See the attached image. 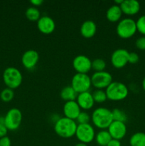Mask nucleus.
<instances>
[{
	"mask_svg": "<svg viewBox=\"0 0 145 146\" xmlns=\"http://www.w3.org/2000/svg\"><path fill=\"white\" fill-rule=\"evenodd\" d=\"M139 61V56L136 53L130 52L129 53V57H128V63L131 64H135L138 63Z\"/></svg>",
	"mask_w": 145,
	"mask_h": 146,
	"instance_id": "31",
	"label": "nucleus"
},
{
	"mask_svg": "<svg viewBox=\"0 0 145 146\" xmlns=\"http://www.w3.org/2000/svg\"><path fill=\"white\" fill-rule=\"evenodd\" d=\"M106 68V62L102 58H96L92 61V69L95 72L105 71Z\"/></svg>",
	"mask_w": 145,
	"mask_h": 146,
	"instance_id": "27",
	"label": "nucleus"
},
{
	"mask_svg": "<svg viewBox=\"0 0 145 146\" xmlns=\"http://www.w3.org/2000/svg\"><path fill=\"white\" fill-rule=\"evenodd\" d=\"M75 146H88V145H87L86 143H83L80 142L78 143H77Z\"/></svg>",
	"mask_w": 145,
	"mask_h": 146,
	"instance_id": "37",
	"label": "nucleus"
},
{
	"mask_svg": "<svg viewBox=\"0 0 145 146\" xmlns=\"http://www.w3.org/2000/svg\"><path fill=\"white\" fill-rule=\"evenodd\" d=\"M76 102L78 103L80 109L84 110V111L91 109L95 104L93 97L90 91L78 94L76 98Z\"/></svg>",
	"mask_w": 145,
	"mask_h": 146,
	"instance_id": "16",
	"label": "nucleus"
},
{
	"mask_svg": "<svg viewBox=\"0 0 145 146\" xmlns=\"http://www.w3.org/2000/svg\"><path fill=\"white\" fill-rule=\"evenodd\" d=\"M60 96L63 101H65V102H68V101H76L78 94L71 86H68L64 87L61 90Z\"/></svg>",
	"mask_w": 145,
	"mask_h": 146,
	"instance_id": "20",
	"label": "nucleus"
},
{
	"mask_svg": "<svg viewBox=\"0 0 145 146\" xmlns=\"http://www.w3.org/2000/svg\"><path fill=\"white\" fill-rule=\"evenodd\" d=\"M130 146H145V133L137 132L134 133L129 139Z\"/></svg>",
	"mask_w": 145,
	"mask_h": 146,
	"instance_id": "22",
	"label": "nucleus"
},
{
	"mask_svg": "<svg viewBox=\"0 0 145 146\" xmlns=\"http://www.w3.org/2000/svg\"><path fill=\"white\" fill-rule=\"evenodd\" d=\"M11 139L8 136H4L0 138V146H11Z\"/></svg>",
	"mask_w": 145,
	"mask_h": 146,
	"instance_id": "32",
	"label": "nucleus"
},
{
	"mask_svg": "<svg viewBox=\"0 0 145 146\" xmlns=\"http://www.w3.org/2000/svg\"><path fill=\"white\" fill-rule=\"evenodd\" d=\"M91 121L96 128L101 130L107 129L113 121L112 111L105 107H99L92 112Z\"/></svg>",
	"mask_w": 145,
	"mask_h": 146,
	"instance_id": "2",
	"label": "nucleus"
},
{
	"mask_svg": "<svg viewBox=\"0 0 145 146\" xmlns=\"http://www.w3.org/2000/svg\"><path fill=\"white\" fill-rule=\"evenodd\" d=\"M97 32V25L92 20H87L80 27V34L86 38H90L95 35Z\"/></svg>",
	"mask_w": 145,
	"mask_h": 146,
	"instance_id": "18",
	"label": "nucleus"
},
{
	"mask_svg": "<svg viewBox=\"0 0 145 146\" xmlns=\"http://www.w3.org/2000/svg\"><path fill=\"white\" fill-rule=\"evenodd\" d=\"M25 15L26 17L31 21H38V19L41 18V12L38 9L35 7H28L26 10Z\"/></svg>",
	"mask_w": 145,
	"mask_h": 146,
	"instance_id": "23",
	"label": "nucleus"
},
{
	"mask_svg": "<svg viewBox=\"0 0 145 146\" xmlns=\"http://www.w3.org/2000/svg\"><path fill=\"white\" fill-rule=\"evenodd\" d=\"M112 117H113V121H119V122L125 123L127 120V115L122 110L119 108H115L112 111Z\"/></svg>",
	"mask_w": 145,
	"mask_h": 146,
	"instance_id": "25",
	"label": "nucleus"
},
{
	"mask_svg": "<svg viewBox=\"0 0 145 146\" xmlns=\"http://www.w3.org/2000/svg\"><path fill=\"white\" fill-rule=\"evenodd\" d=\"M136 21L131 18H125L120 20L116 27L117 34L123 39L131 38L136 34Z\"/></svg>",
	"mask_w": 145,
	"mask_h": 146,
	"instance_id": "5",
	"label": "nucleus"
},
{
	"mask_svg": "<svg viewBox=\"0 0 145 146\" xmlns=\"http://www.w3.org/2000/svg\"><path fill=\"white\" fill-rule=\"evenodd\" d=\"M91 83L96 89H103L107 88L109 84L112 82V76L107 71H100L95 72L92 75Z\"/></svg>",
	"mask_w": 145,
	"mask_h": 146,
	"instance_id": "9",
	"label": "nucleus"
},
{
	"mask_svg": "<svg viewBox=\"0 0 145 146\" xmlns=\"http://www.w3.org/2000/svg\"><path fill=\"white\" fill-rule=\"evenodd\" d=\"M129 53L125 48H118L114 51L110 58L112 65L118 69L124 68L128 64Z\"/></svg>",
	"mask_w": 145,
	"mask_h": 146,
	"instance_id": "11",
	"label": "nucleus"
},
{
	"mask_svg": "<svg viewBox=\"0 0 145 146\" xmlns=\"http://www.w3.org/2000/svg\"><path fill=\"white\" fill-rule=\"evenodd\" d=\"M135 46L138 49L145 51V36L139 37L135 41Z\"/></svg>",
	"mask_w": 145,
	"mask_h": 146,
	"instance_id": "30",
	"label": "nucleus"
},
{
	"mask_svg": "<svg viewBox=\"0 0 145 146\" xmlns=\"http://www.w3.org/2000/svg\"><path fill=\"white\" fill-rule=\"evenodd\" d=\"M72 67L78 74H86L92 69V61L85 55H78L72 60Z\"/></svg>",
	"mask_w": 145,
	"mask_h": 146,
	"instance_id": "10",
	"label": "nucleus"
},
{
	"mask_svg": "<svg viewBox=\"0 0 145 146\" xmlns=\"http://www.w3.org/2000/svg\"><path fill=\"white\" fill-rule=\"evenodd\" d=\"M107 146H121V143L120 141H118V140L115 139H112L109 142V143L107 144Z\"/></svg>",
	"mask_w": 145,
	"mask_h": 146,
	"instance_id": "34",
	"label": "nucleus"
},
{
	"mask_svg": "<svg viewBox=\"0 0 145 146\" xmlns=\"http://www.w3.org/2000/svg\"><path fill=\"white\" fill-rule=\"evenodd\" d=\"M75 136L80 143H90L95 138V131L93 126L90 123L79 124L77 127Z\"/></svg>",
	"mask_w": 145,
	"mask_h": 146,
	"instance_id": "8",
	"label": "nucleus"
},
{
	"mask_svg": "<svg viewBox=\"0 0 145 146\" xmlns=\"http://www.w3.org/2000/svg\"><path fill=\"white\" fill-rule=\"evenodd\" d=\"M7 132H8V129L5 126V125L0 123V138L7 136Z\"/></svg>",
	"mask_w": 145,
	"mask_h": 146,
	"instance_id": "33",
	"label": "nucleus"
},
{
	"mask_svg": "<svg viewBox=\"0 0 145 146\" xmlns=\"http://www.w3.org/2000/svg\"><path fill=\"white\" fill-rule=\"evenodd\" d=\"M92 95L93 97L94 101L97 104H102V103L105 102L106 100L107 99L106 92L102 89L95 90Z\"/></svg>",
	"mask_w": 145,
	"mask_h": 146,
	"instance_id": "24",
	"label": "nucleus"
},
{
	"mask_svg": "<svg viewBox=\"0 0 145 146\" xmlns=\"http://www.w3.org/2000/svg\"><path fill=\"white\" fill-rule=\"evenodd\" d=\"M107 99L112 101H119L125 99L129 94V89L125 84L112 81L105 91Z\"/></svg>",
	"mask_w": 145,
	"mask_h": 146,
	"instance_id": "3",
	"label": "nucleus"
},
{
	"mask_svg": "<svg viewBox=\"0 0 145 146\" xmlns=\"http://www.w3.org/2000/svg\"><path fill=\"white\" fill-rule=\"evenodd\" d=\"M136 29L141 34L145 36V14L142 15L136 21Z\"/></svg>",
	"mask_w": 145,
	"mask_h": 146,
	"instance_id": "29",
	"label": "nucleus"
},
{
	"mask_svg": "<svg viewBox=\"0 0 145 146\" xmlns=\"http://www.w3.org/2000/svg\"><path fill=\"white\" fill-rule=\"evenodd\" d=\"M22 122V113L18 108H12L9 110L4 116V125L10 131H16Z\"/></svg>",
	"mask_w": 145,
	"mask_h": 146,
	"instance_id": "7",
	"label": "nucleus"
},
{
	"mask_svg": "<svg viewBox=\"0 0 145 146\" xmlns=\"http://www.w3.org/2000/svg\"><path fill=\"white\" fill-rule=\"evenodd\" d=\"M91 120V116H90L89 114L85 111H81L80 113L76 118L75 121L79 124H87L89 123L90 121Z\"/></svg>",
	"mask_w": 145,
	"mask_h": 146,
	"instance_id": "28",
	"label": "nucleus"
},
{
	"mask_svg": "<svg viewBox=\"0 0 145 146\" xmlns=\"http://www.w3.org/2000/svg\"><path fill=\"white\" fill-rule=\"evenodd\" d=\"M14 97V90L11 89L9 88H7V87L6 88H4V89H3L1 91V94H0V98H1V101L5 103H8L12 101Z\"/></svg>",
	"mask_w": 145,
	"mask_h": 146,
	"instance_id": "26",
	"label": "nucleus"
},
{
	"mask_svg": "<svg viewBox=\"0 0 145 146\" xmlns=\"http://www.w3.org/2000/svg\"><path fill=\"white\" fill-rule=\"evenodd\" d=\"M71 86L78 94L89 91L92 86L91 78L88 74L77 73L72 76Z\"/></svg>",
	"mask_w": 145,
	"mask_h": 146,
	"instance_id": "6",
	"label": "nucleus"
},
{
	"mask_svg": "<svg viewBox=\"0 0 145 146\" xmlns=\"http://www.w3.org/2000/svg\"><path fill=\"white\" fill-rule=\"evenodd\" d=\"M3 81L7 88L15 89L21 85L23 76L21 71L16 67H7L3 72Z\"/></svg>",
	"mask_w": 145,
	"mask_h": 146,
	"instance_id": "4",
	"label": "nucleus"
},
{
	"mask_svg": "<svg viewBox=\"0 0 145 146\" xmlns=\"http://www.w3.org/2000/svg\"><path fill=\"white\" fill-rule=\"evenodd\" d=\"M119 7L122 14L128 16H133L138 14L141 8L139 2L136 0H123Z\"/></svg>",
	"mask_w": 145,
	"mask_h": 146,
	"instance_id": "17",
	"label": "nucleus"
},
{
	"mask_svg": "<svg viewBox=\"0 0 145 146\" xmlns=\"http://www.w3.org/2000/svg\"><path fill=\"white\" fill-rule=\"evenodd\" d=\"M30 2L32 5H34V7H37L41 6V4L44 3V1H42V0H31Z\"/></svg>",
	"mask_w": 145,
	"mask_h": 146,
	"instance_id": "35",
	"label": "nucleus"
},
{
	"mask_svg": "<svg viewBox=\"0 0 145 146\" xmlns=\"http://www.w3.org/2000/svg\"><path fill=\"white\" fill-rule=\"evenodd\" d=\"M122 15V11L120 7L116 4L111 6L106 12V17L107 20L110 22L115 23L119 21Z\"/></svg>",
	"mask_w": 145,
	"mask_h": 146,
	"instance_id": "19",
	"label": "nucleus"
},
{
	"mask_svg": "<svg viewBox=\"0 0 145 146\" xmlns=\"http://www.w3.org/2000/svg\"><path fill=\"white\" fill-rule=\"evenodd\" d=\"M142 88H143L144 91V92H145V77H144V78L143 81H142Z\"/></svg>",
	"mask_w": 145,
	"mask_h": 146,
	"instance_id": "36",
	"label": "nucleus"
},
{
	"mask_svg": "<svg viewBox=\"0 0 145 146\" xmlns=\"http://www.w3.org/2000/svg\"><path fill=\"white\" fill-rule=\"evenodd\" d=\"M107 131L112 139L120 141L126 135L127 126L125 123L113 121L108 127Z\"/></svg>",
	"mask_w": 145,
	"mask_h": 146,
	"instance_id": "13",
	"label": "nucleus"
},
{
	"mask_svg": "<svg viewBox=\"0 0 145 146\" xmlns=\"http://www.w3.org/2000/svg\"><path fill=\"white\" fill-rule=\"evenodd\" d=\"M0 123L4 124V117L0 116Z\"/></svg>",
	"mask_w": 145,
	"mask_h": 146,
	"instance_id": "38",
	"label": "nucleus"
},
{
	"mask_svg": "<svg viewBox=\"0 0 145 146\" xmlns=\"http://www.w3.org/2000/svg\"><path fill=\"white\" fill-rule=\"evenodd\" d=\"M39 61V54L36 50H27L21 56V63L25 68L28 70L34 69Z\"/></svg>",
	"mask_w": 145,
	"mask_h": 146,
	"instance_id": "12",
	"label": "nucleus"
},
{
	"mask_svg": "<svg viewBox=\"0 0 145 146\" xmlns=\"http://www.w3.org/2000/svg\"><path fill=\"white\" fill-rule=\"evenodd\" d=\"M77 124L76 121L70 118L62 117L55 121L54 131L58 136L63 138H71L75 135Z\"/></svg>",
	"mask_w": 145,
	"mask_h": 146,
	"instance_id": "1",
	"label": "nucleus"
},
{
	"mask_svg": "<svg viewBox=\"0 0 145 146\" xmlns=\"http://www.w3.org/2000/svg\"><path fill=\"white\" fill-rule=\"evenodd\" d=\"M64 117L75 121L79 114L80 113L81 109L78 106L76 101H68L65 102L63 106Z\"/></svg>",
	"mask_w": 145,
	"mask_h": 146,
	"instance_id": "15",
	"label": "nucleus"
},
{
	"mask_svg": "<svg viewBox=\"0 0 145 146\" xmlns=\"http://www.w3.org/2000/svg\"><path fill=\"white\" fill-rule=\"evenodd\" d=\"M95 138L97 143L100 146H107L109 141L112 139L107 130H101L95 135Z\"/></svg>",
	"mask_w": 145,
	"mask_h": 146,
	"instance_id": "21",
	"label": "nucleus"
},
{
	"mask_svg": "<svg viewBox=\"0 0 145 146\" xmlns=\"http://www.w3.org/2000/svg\"><path fill=\"white\" fill-rule=\"evenodd\" d=\"M37 28L42 34L48 35L55 31V23L51 17L43 16L37 21Z\"/></svg>",
	"mask_w": 145,
	"mask_h": 146,
	"instance_id": "14",
	"label": "nucleus"
}]
</instances>
